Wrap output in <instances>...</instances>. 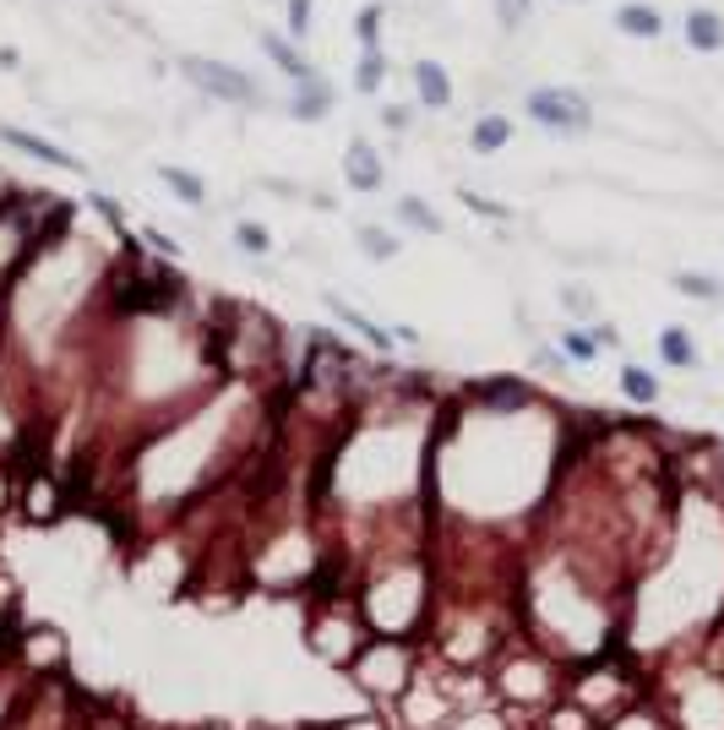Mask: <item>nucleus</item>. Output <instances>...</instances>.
Here are the masks:
<instances>
[{
  "label": "nucleus",
  "instance_id": "nucleus-20",
  "mask_svg": "<svg viewBox=\"0 0 724 730\" xmlns=\"http://www.w3.org/2000/svg\"><path fill=\"white\" fill-rule=\"evenodd\" d=\"M670 284H675V295H686V300H724V284L709 278V273H675Z\"/></svg>",
  "mask_w": 724,
  "mask_h": 730
},
{
  "label": "nucleus",
  "instance_id": "nucleus-17",
  "mask_svg": "<svg viewBox=\"0 0 724 730\" xmlns=\"http://www.w3.org/2000/svg\"><path fill=\"white\" fill-rule=\"evenodd\" d=\"M659 360H664V366H675V371H692V366H697V343H692V332H686V328H664V332H659Z\"/></svg>",
  "mask_w": 724,
  "mask_h": 730
},
{
  "label": "nucleus",
  "instance_id": "nucleus-28",
  "mask_svg": "<svg viewBox=\"0 0 724 730\" xmlns=\"http://www.w3.org/2000/svg\"><path fill=\"white\" fill-rule=\"evenodd\" d=\"M376 121H382L387 132H408V126H414V115H408L403 104H382V110H376Z\"/></svg>",
  "mask_w": 724,
  "mask_h": 730
},
{
  "label": "nucleus",
  "instance_id": "nucleus-2",
  "mask_svg": "<svg viewBox=\"0 0 724 730\" xmlns=\"http://www.w3.org/2000/svg\"><path fill=\"white\" fill-rule=\"evenodd\" d=\"M306 644L322 655L328 665L338 670H349L354 655L371 644V627H365V616H360V605L354 599H343V605H322V610H306Z\"/></svg>",
  "mask_w": 724,
  "mask_h": 730
},
{
  "label": "nucleus",
  "instance_id": "nucleus-9",
  "mask_svg": "<svg viewBox=\"0 0 724 730\" xmlns=\"http://www.w3.org/2000/svg\"><path fill=\"white\" fill-rule=\"evenodd\" d=\"M322 306H328V311H332V317H338V322H343L349 332H360V338H365L371 349H382V354L393 349V332H387V328H376V322H371V317H365L360 306H349L343 295H332V289H328V295H322Z\"/></svg>",
  "mask_w": 724,
  "mask_h": 730
},
{
  "label": "nucleus",
  "instance_id": "nucleus-12",
  "mask_svg": "<svg viewBox=\"0 0 724 730\" xmlns=\"http://www.w3.org/2000/svg\"><path fill=\"white\" fill-rule=\"evenodd\" d=\"M289 110V121H306V126H317V121H328L332 115V82H311V88H294V99L283 104Z\"/></svg>",
  "mask_w": 724,
  "mask_h": 730
},
{
  "label": "nucleus",
  "instance_id": "nucleus-26",
  "mask_svg": "<svg viewBox=\"0 0 724 730\" xmlns=\"http://www.w3.org/2000/svg\"><path fill=\"white\" fill-rule=\"evenodd\" d=\"M604 730H664V726H659L649 709H627V714H616V720H610Z\"/></svg>",
  "mask_w": 724,
  "mask_h": 730
},
{
  "label": "nucleus",
  "instance_id": "nucleus-13",
  "mask_svg": "<svg viewBox=\"0 0 724 730\" xmlns=\"http://www.w3.org/2000/svg\"><path fill=\"white\" fill-rule=\"evenodd\" d=\"M507 142H513V121H507V115H496V110L474 115V126H468V147H474V153L490 158V153H501Z\"/></svg>",
  "mask_w": 724,
  "mask_h": 730
},
{
  "label": "nucleus",
  "instance_id": "nucleus-21",
  "mask_svg": "<svg viewBox=\"0 0 724 730\" xmlns=\"http://www.w3.org/2000/svg\"><path fill=\"white\" fill-rule=\"evenodd\" d=\"M235 251H246V257H267V251H272V235H267V224L240 218V224H235Z\"/></svg>",
  "mask_w": 724,
  "mask_h": 730
},
{
  "label": "nucleus",
  "instance_id": "nucleus-16",
  "mask_svg": "<svg viewBox=\"0 0 724 730\" xmlns=\"http://www.w3.org/2000/svg\"><path fill=\"white\" fill-rule=\"evenodd\" d=\"M393 213H397V224H408V229H420V235H447V224H442V213H436L431 202L397 197V202H393Z\"/></svg>",
  "mask_w": 724,
  "mask_h": 730
},
{
  "label": "nucleus",
  "instance_id": "nucleus-27",
  "mask_svg": "<svg viewBox=\"0 0 724 730\" xmlns=\"http://www.w3.org/2000/svg\"><path fill=\"white\" fill-rule=\"evenodd\" d=\"M283 11H289V33L306 39V33H311V0H289Z\"/></svg>",
  "mask_w": 724,
  "mask_h": 730
},
{
  "label": "nucleus",
  "instance_id": "nucleus-8",
  "mask_svg": "<svg viewBox=\"0 0 724 730\" xmlns=\"http://www.w3.org/2000/svg\"><path fill=\"white\" fill-rule=\"evenodd\" d=\"M408 76H414V93H420V104L425 110H453V76H447V66L442 61H431V55H420L414 66H408Z\"/></svg>",
  "mask_w": 724,
  "mask_h": 730
},
{
  "label": "nucleus",
  "instance_id": "nucleus-22",
  "mask_svg": "<svg viewBox=\"0 0 724 730\" xmlns=\"http://www.w3.org/2000/svg\"><path fill=\"white\" fill-rule=\"evenodd\" d=\"M572 366H589L593 354H599V343H593V332H578V328H561V343H556Z\"/></svg>",
  "mask_w": 724,
  "mask_h": 730
},
{
  "label": "nucleus",
  "instance_id": "nucleus-10",
  "mask_svg": "<svg viewBox=\"0 0 724 730\" xmlns=\"http://www.w3.org/2000/svg\"><path fill=\"white\" fill-rule=\"evenodd\" d=\"M681 33H686V44H692L697 55H720V50H724V17H720V11H709V6L686 11Z\"/></svg>",
  "mask_w": 724,
  "mask_h": 730
},
{
  "label": "nucleus",
  "instance_id": "nucleus-14",
  "mask_svg": "<svg viewBox=\"0 0 724 730\" xmlns=\"http://www.w3.org/2000/svg\"><path fill=\"white\" fill-rule=\"evenodd\" d=\"M158 181L186 202V207H207V181H201L197 169H186V164H158Z\"/></svg>",
  "mask_w": 724,
  "mask_h": 730
},
{
  "label": "nucleus",
  "instance_id": "nucleus-3",
  "mask_svg": "<svg viewBox=\"0 0 724 730\" xmlns=\"http://www.w3.org/2000/svg\"><path fill=\"white\" fill-rule=\"evenodd\" d=\"M180 76L213 104H235V110H267V93L257 76L235 71L229 61H207V55H180Z\"/></svg>",
  "mask_w": 724,
  "mask_h": 730
},
{
  "label": "nucleus",
  "instance_id": "nucleus-6",
  "mask_svg": "<svg viewBox=\"0 0 724 730\" xmlns=\"http://www.w3.org/2000/svg\"><path fill=\"white\" fill-rule=\"evenodd\" d=\"M343 186L349 192H365V197H376L382 186H387V164H382V153L371 147V142H349L343 147Z\"/></svg>",
  "mask_w": 724,
  "mask_h": 730
},
{
  "label": "nucleus",
  "instance_id": "nucleus-25",
  "mask_svg": "<svg viewBox=\"0 0 724 730\" xmlns=\"http://www.w3.org/2000/svg\"><path fill=\"white\" fill-rule=\"evenodd\" d=\"M458 202H463V207H468V213H485V218H513V207H501V202L479 197V192H468V186H463V192H458Z\"/></svg>",
  "mask_w": 724,
  "mask_h": 730
},
{
  "label": "nucleus",
  "instance_id": "nucleus-24",
  "mask_svg": "<svg viewBox=\"0 0 724 730\" xmlns=\"http://www.w3.org/2000/svg\"><path fill=\"white\" fill-rule=\"evenodd\" d=\"M382 17H387L382 6H365V11L354 17V39H360L365 50H382Z\"/></svg>",
  "mask_w": 724,
  "mask_h": 730
},
{
  "label": "nucleus",
  "instance_id": "nucleus-4",
  "mask_svg": "<svg viewBox=\"0 0 724 730\" xmlns=\"http://www.w3.org/2000/svg\"><path fill=\"white\" fill-rule=\"evenodd\" d=\"M524 115L534 126H545V132H556V136H578L593 126V110L578 88H528Z\"/></svg>",
  "mask_w": 724,
  "mask_h": 730
},
{
  "label": "nucleus",
  "instance_id": "nucleus-30",
  "mask_svg": "<svg viewBox=\"0 0 724 730\" xmlns=\"http://www.w3.org/2000/svg\"><path fill=\"white\" fill-rule=\"evenodd\" d=\"M0 71H22V55L11 44H0Z\"/></svg>",
  "mask_w": 724,
  "mask_h": 730
},
{
  "label": "nucleus",
  "instance_id": "nucleus-7",
  "mask_svg": "<svg viewBox=\"0 0 724 730\" xmlns=\"http://www.w3.org/2000/svg\"><path fill=\"white\" fill-rule=\"evenodd\" d=\"M257 44H262L267 61L283 71L294 88H311V82H322V76H328V71H317L306 55H300V44H294V39H283V33H272V28H257Z\"/></svg>",
  "mask_w": 724,
  "mask_h": 730
},
{
  "label": "nucleus",
  "instance_id": "nucleus-15",
  "mask_svg": "<svg viewBox=\"0 0 724 730\" xmlns=\"http://www.w3.org/2000/svg\"><path fill=\"white\" fill-rule=\"evenodd\" d=\"M354 246H360L365 263H393L397 251H403V240H397L393 229H382V224H360L354 229Z\"/></svg>",
  "mask_w": 724,
  "mask_h": 730
},
{
  "label": "nucleus",
  "instance_id": "nucleus-18",
  "mask_svg": "<svg viewBox=\"0 0 724 730\" xmlns=\"http://www.w3.org/2000/svg\"><path fill=\"white\" fill-rule=\"evenodd\" d=\"M382 88H387V55H382V50H365V55H360V66H354V93L376 99Z\"/></svg>",
  "mask_w": 724,
  "mask_h": 730
},
{
  "label": "nucleus",
  "instance_id": "nucleus-19",
  "mask_svg": "<svg viewBox=\"0 0 724 730\" xmlns=\"http://www.w3.org/2000/svg\"><path fill=\"white\" fill-rule=\"evenodd\" d=\"M621 399H632V403H659V377L654 371H643V366H621Z\"/></svg>",
  "mask_w": 724,
  "mask_h": 730
},
{
  "label": "nucleus",
  "instance_id": "nucleus-5",
  "mask_svg": "<svg viewBox=\"0 0 724 730\" xmlns=\"http://www.w3.org/2000/svg\"><path fill=\"white\" fill-rule=\"evenodd\" d=\"M0 142L6 147H17V153H28V158H39V164H50V169H66V175H87V164L66 153V147H55L50 136L39 132H22V126H11V121H0Z\"/></svg>",
  "mask_w": 724,
  "mask_h": 730
},
{
  "label": "nucleus",
  "instance_id": "nucleus-11",
  "mask_svg": "<svg viewBox=\"0 0 724 730\" xmlns=\"http://www.w3.org/2000/svg\"><path fill=\"white\" fill-rule=\"evenodd\" d=\"M616 33H627V39H659L664 33V17H659V6L649 0H627V6H616Z\"/></svg>",
  "mask_w": 724,
  "mask_h": 730
},
{
  "label": "nucleus",
  "instance_id": "nucleus-1",
  "mask_svg": "<svg viewBox=\"0 0 724 730\" xmlns=\"http://www.w3.org/2000/svg\"><path fill=\"white\" fill-rule=\"evenodd\" d=\"M420 670H425V649H420V644H403V638H371V644L354 655V665H349L354 687L371 692V698L387 703V709L414 687Z\"/></svg>",
  "mask_w": 724,
  "mask_h": 730
},
{
  "label": "nucleus",
  "instance_id": "nucleus-29",
  "mask_svg": "<svg viewBox=\"0 0 724 730\" xmlns=\"http://www.w3.org/2000/svg\"><path fill=\"white\" fill-rule=\"evenodd\" d=\"M561 306H567V311H578V317H593L589 289H572V284H561Z\"/></svg>",
  "mask_w": 724,
  "mask_h": 730
},
{
  "label": "nucleus",
  "instance_id": "nucleus-23",
  "mask_svg": "<svg viewBox=\"0 0 724 730\" xmlns=\"http://www.w3.org/2000/svg\"><path fill=\"white\" fill-rule=\"evenodd\" d=\"M528 17H534V0H496V28H501L507 39L524 28Z\"/></svg>",
  "mask_w": 724,
  "mask_h": 730
}]
</instances>
